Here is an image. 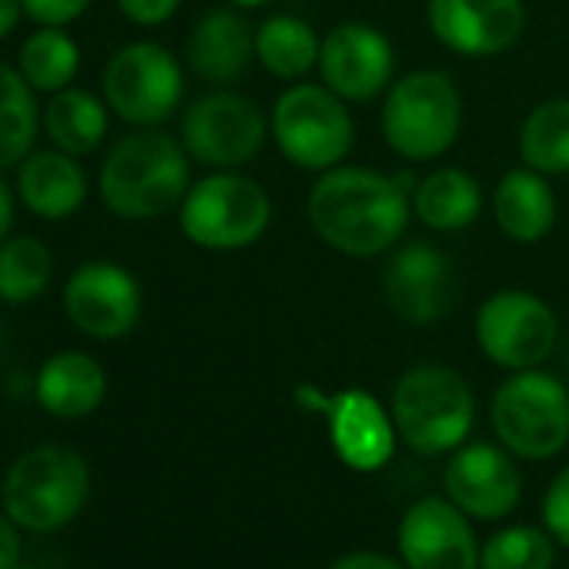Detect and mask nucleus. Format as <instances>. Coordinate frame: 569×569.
I'll use <instances>...</instances> for the list:
<instances>
[{"label":"nucleus","mask_w":569,"mask_h":569,"mask_svg":"<svg viewBox=\"0 0 569 569\" xmlns=\"http://www.w3.org/2000/svg\"><path fill=\"white\" fill-rule=\"evenodd\" d=\"M94 0H24V14L38 28H68L91 11Z\"/></svg>","instance_id":"7c9ffc66"},{"label":"nucleus","mask_w":569,"mask_h":569,"mask_svg":"<svg viewBox=\"0 0 569 569\" xmlns=\"http://www.w3.org/2000/svg\"><path fill=\"white\" fill-rule=\"evenodd\" d=\"M114 4H118V11L131 24H138V28H161V24H168L178 14L181 0H114Z\"/></svg>","instance_id":"473e14b6"},{"label":"nucleus","mask_w":569,"mask_h":569,"mask_svg":"<svg viewBox=\"0 0 569 569\" xmlns=\"http://www.w3.org/2000/svg\"><path fill=\"white\" fill-rule=\"evenodd\" d=\"M21 18H24V0H0V41L14 34Z\"/></svg>","instance_id":"c9c22d12"},{"label":"nucleus","mask_w":569,"mask_h":569,"mask_svg":"<svg viewBox=\"0 0 569 569\" xmlns=\"http://www.w3.org/2000/svg\"><path fill=\"white\" fill-rule=\"evenodd\" d=\"M492 429L522 459H549L569 442V392L542 369L512 372L492 396Z\"/></svg>","instance_id":"6e6552de"},{"label":"nucleus","mask_w":569,"mask_h":569,"mask_svg":"<svg viewBox=\"0 0 569 569\" xmlns=\"http://www.w3.org/2000/svg\"><path fill=\"white\" fill-rule=\"evenodd\" d=\"M18 71L38 94H58L71 88L81 71V48L64 28H38L21 44Z\"/></svg>","instance_id":"cd10ccee"},{"label":"nucleus","mask_w":569,"mask_h":569,"mask_svg":"<svg viewBox=\"0 0 569 569\" xmlns=\"http://www.w3.org/2000/svg\"><path fill=\"white\" fill-rule=\"evenodd\" d=\"M271 141L284 161L302 171L322 174L346 164L356 148L349 101L326 84L284 88L271 108Z\"/></svg>","instance_id":"0eeeda50"},{"label":"nucleus","mask_w":569,"mask_h":569,"mask_svg":"<svg viewBox=\"0 0 569 569\" xmlns=\"http://www.w3.org/2000/svg\"><path fill=\"white\" fill-rule=\"evenodd\" d=\"M476 419V396L462 372L449 366H416L392 392V422L399 439L422 456L452 452L466 442Z\"/></svg>","instance_id":"39448f33"},{"label":"nucleus","mask_w":569,"mask_h":569,"mask_svg":"<svg viewBox=\"0 0 569 569\" xmlns=\"http://www.w3.org/2000/svg\"><path fill=\"white\" fill-rule=\"evenodd\" d=\"M329 436L339 459L359 472L382 469L396 452V422L366 389H346L326 399Z\"/></svg>","instance_id":"a211bd4d"},{"label":"nucleus","mask_w":569,"mask_h":569,"mask_svg":"<svg viewBox=\"0 0 569 569\" xmlns=\"http://www.w3.org/2000/svg\"><path fill=\"white\" fill-rule=\"evenodd\" d=\"M552 539L532 526L502 529L479 549V569H552Z\"/></svg>","instance_id":"c756f323"},{"label":"nucleus","mask_w":569,"mask_h":569,"mask_svg":"<svg viewBox=\"0 0 569 569\" xmlns=\"http://www.w3.org/2000/svg\"><path fill=\"white\" fill-rule=\"evenodd\" d=\"M111 128V108L104 98H98L88 88H64L58 94H51L48 108H44V134L51 138L54 148L74 154V158H88L94 154Z\"/></svg>","instance_id":"b1692460"},{"label":"nucleus","mask_w":569,"mask_h":569,"mask_svg":"<svg viewBox=\"0 0 569 569\" xmlns=\"http://www.w3.org/2000/svg\"><path fill=\"white\" fill-rule=\"evenodd\" d=\"M34 396L54 419H84L98 412L108 396L104 366L78 349L54 352L34 379Z\"/></svg>","instance_id":"4be33fe9"},{"label":"nucleus","mask_w":569,"mask_h":569,"mask_svg":"<svg viewBox=\"0 0 569 569\" xmlns=\"http://www.w3.org/2000/svg\"><path fill=\"white\" fill-rule=\"evenodd\" d=\"M412 188L402 174H382L359 164L329 168L309 191V224L339 254L379 258L399 248L409 228Z\"/></svg>","instance_id":"f257e3e1"},{"label":"nucleus","mask_w":569,"mask_h":569,"mask_svg":"<svg viewBox=\"0 0 569 569\" xmlns=\"http://www.w3.org/2000/svg\"><path fill=\"white\" fill-rule=\"evenodd\" d=\"M224 4H231V8H241V11H254V8H264L268 0H224Z\"/></svg>","instance_id":"4c0bfd02"},{"label":"nucleus","mask_w":569,"mask_h":569,"mask_svg":"<svg viewBox=\"0 0 569 569\" xmlns=\"http://www.w3.org/2000/svg\"><path fill=\"white\" fill-rule=\"evenodd\" d=\"M91 496V469L81 452L64 446H34L18 456L0 486L4 512L31 532L64 529Z\"/></svg>","instance_id":"20e7f679"},{"label":"nucleus","mask_w":569,"mask_h":569,"mask_svg":"<svg viewBox=\"0 0 569 569\" xmlns=\"http://www.w3.org/2000/svg\"><path fill=\"white\" fill-rule=\"evenodd\" d=\"M11 224H14V191L0 178V241L11 238Z\"/></svg>","instance_id":"e433bc0d"},{"label":"nucleus","mask_w":569,"mask_h":569,"mask_svg":"<svg viewBox=\"0 0 569 569\" xmlns=\"http://www.w3.org/2000/svg\"><path fill=\"white\" fill-rule=\"evenodd\" d=\"M409 569H479V542L452 499H419L399 522Z\"/></svg>","instance_id":"dca6fc26"},{"label":"nucleus","mask_w":569,"mask_h":569,"mask_svg":"<svg viewBox=\"0 0 569 569\" xmlns=\"http://www.w3.org/2000/svg\"><path fill=\"white\" fill-rule=\"evenodd\" d=\"M101 98L124 124L158 128L184 98V71L164 44L131 41L108 58Z\"/></svg>","instance_id":"1a4fd4ad"},{"label":"nucleus","mask_w":569,"mask_h":569,"mask_svg":"<svg viewBox=\"0 0 569 569\" xmlns=\"http://www.w3.org/2000/svg\"><path fill=\"white\" fill-rule=\"evenodd\" d=\"M519 158L546 178L569 174V98L539 101L526 114L519 128Z\"/></svg>","instance_id":"bb28decb"},{"label":"nucleus","mask_w":569,"mask_h":569,"mask_svg":"<svg viewBox=\"0 0 569 569\" xmlns=\"http://www.w3.org/2000/svg\"><path fill=\"white\" fill-rule=\"evenodd\" d=\"M559 218V201L546 174L532 168H509L492 188V221L516 244L542 241Z\"/></svg>","instance_id":"412c9836"},{"label":"nucleus","mask_w":569,"mask_h":569,"mask_svg":"<svg viewBox=\"0 0 569 569\" xmlns=\"http://www.w3.org/2000/svg\"><path fill=\"white\" fill-rule=\"evenodd\" d=\"M446 492L466 516L502 519L519 502L522 479L516 462L509 459V449L469 442L456 449L446 466Z\"/></svg>","instance_id":"f3484780"},{"label":"nucleus","mask_w":569,"mask_h":569,"mask_svg":"<svg viewBox=\"0 0 569 569\" xmlns=\"http://www.w3.org/2000/svg\"><path fill=\"white\" fill-rule=\"evenodd\" d=\"M41 128L44 111L38 91L18 68L0 64V171L18 168L34 151Z\"/></svg>","instance_id":"a878e982"},{"label":"nucleus","mask_w":569,"mask_h":569,"mask_svg":"<svg viewBox=\"0 0 569 569\" xmlns=\"http://www.w3.org/2000/svg\"><path fill=\"white\" fill-rule=\"evenodd\" d=\"M101 201L124 221H154L181 208L191 188V154L158 128H134L101 164Z\"/></svg>","instance_id":"f03ea898"},{"label":"nucleus","mask_w":569,"mask_h":569,"mask_svg":"<svg viewBox=\"0 0 569 569\" xmlns=\"http://www.w3.org/2000/svg\"><path fill=\"white\" fill-rule=\"evenodd\" d=\"M188 64L191 71L214 84H238L254 61V28L234 8H214L191 28L188 38Z\"/></svg>","instance_id":"6ab92c4d"},{"label":"nucleus","mask_w":569,"mask_h":569,"mask_svg":"<svg viewBox=\"0 0 569 569\" xmlns=\"http://www.w3.org/2000/svg\"><path fill=\"white\" fill-rule=\"evenodd\" d=\"M141 306V281L118 261H84L61 289V309L71 326L98 342H114L134 332Z\"/></svg>","instance_id":"f8f14e48"},{"label":"nucleus","mask_w":569,"mask_h":569,"mask_svg":"<svg viewBox=\"0 0 569 569\" xmlns=\"http://www.w3.org/2000/svg\"><path fill=\"white\" fill-rule=\"evenodd\" d=\"M271 118L258 101L231 88H214L194 98L181 114V144L191 161L211 171H234L248 164L268 141Z\"/></svg>","instance_id":"9d476101"},{"label":"nucleus","mask_w":569,"mask_h":569,"mask_svg":"<svg viewBox=\"0 0 569 569\" xmlns=\"http://www.w3.org/2000/svg\"><path fill=\"white\" fill-rule=\"evenodd\" d=\"M332 569H409V566H399L396 559L379 556V552H349Z\"/></svg>","instance_id":"f704fd0d"},{"label":"nucleus","mask_w":569,"mask_h":569,"mask_svg":"<svg viewBox=\"0 0 569 569\" xmlns=\"http://www.w3.org/2000/svg\"><path fill=\"white\" fill-rule=\"evenodd\" d=\"M379 124L402 161H436L462 134V94L439 68L409 71L382 94Z\"/></svg>","instance_id":"7ed1b4c3"},{"label":"nucleus","mask_w":569,"mask_h":569,"mask_svg":"<svg viewBox=\"0 0 569 569\" xmlns=\"http://www.w3.org/2000/svg\"><path fill=\"white\" fill-rule=\"evenodd\" d=\"M472 336L489 362L522 372L539 369L552 356L559 342V319L542 296L529 289H499L476 309Z\"/></svg>","instance_id":"9b49d317"},{"label":"nucleus","mask_w":569,"mask_h":569,"mask_svg":"<svg viewBox=\"0 0 569 569\" xmlns=\"http://www.w3.org/2000/svg\"><path fill=\"white\" fill-rule=\"evenodd\" d=\"M432 38L459 58H499L526 31L522 0H429Z\"/></svg>","instance_id":"2eb2a0df"},{"label":"nucleus","mask_w":569,"mask_h":569,"mask_svg":"<svg viewBox=\"0 0 569 569\" xmlns=\"http://www.w3.org/2000/svg\"><path fill=\"white\" fill-rule=\"evenodd\" d=\"M178 224L201 251H241L261 241L271 228V198L238 168L211 171L191 181L178 208Z\"/></svg>","instance_id":"423d86ee"},{"label":"nucleus","mask_w":569,"mask_h":569,"mask_svg":"<svg viewBox=\"0 0 569 569\" xmlns=\"http://www.w3.org/2000/svg\"><path fill=\"white\" fill-rule=\"evenodd\" d=\"M319 74L342 101L369 104L396 81V48L376 24L342 21L322 38Z\"/></svg>","instance_id":"ddd939ff"},{"label":"nucleus","mask_w":569,"mask_h":569,"mask_svg":"<svg viewBox=\"0 0 569 569\" xmlns=\"http://www.w3.org/2000/svg\"><path fill=\"white\" fill-rule=\"evenodd\" d=\"M382 292L402 322L436 326L452 312L456 268L442 248L429 241H409L392 248V258L382 271Z\"/></svg>","instance_id":"4468645a"},{"label":"nucleus","mask_w":569,"mask_h":569,"mask_svg":"<svg viewBox=\"0 0 569 569\" xmlns=\"http://www.w3.org/2000/svg\"><path fill=\"white\" fill-rule=\"evenodd\" d=\"M18 198L31 214L44 221H64L84 204L88 174L74 154L51 144L44 151H31L18 164Z\"/></svg>","instance_id":"aec40b11"},{"label":"nucleus","mask_w":569,"mask_h":569,"mask_svg":"<svg viewBox=\"0 0 569 569\" xmlns=\"http://www.w3.org/2000/svg\"><path fill=\"white\" fill-rule=\"evenodd\" d=\"M542 522L549 526V532L569 546V466L552 479L546 502H542Z\"/></svg>","instance_id":"2f4dec72"},{"label":"nucleus","mask_w":569,"mask_h":569,"mask_svg":"<svg viewBox=\"0 0 569 569\" xmlns=\"http://www.w3.org/2000/svg\"><path fill=\"white\" fill-rule=\"evenodd\" d=\"M0 346H4V322H0Z\"/></svg>","instance_id":"ea45409f"},{"label":"nucleus","mask_w":569,"mask_h":569,"mask_svg":"<svg viewBox=\"0 0 569 569\" xmlns=\"http://www.w3.org/2000/svg\"><path fill=\"white\" fill-rule=\"evenodd\" d=\"M14 569H41V566H31V562H18Z\"/></svg>","instance_id":"58836bf2"},{"label":"nucleus","mask_w":569,"mask_h":569,"mask_svg":"<svg viewBox=\"0 0 569 569\" xmlns=\"http://www.w3.org/2000/svg\"><path fill=\"white\" fill-rule=\"evenodd\" d=\"M412 214L442 234L466 231L482 214V184L462 168H432L412 188Z\"/></svg>","instance_id":"5701e85b"},{"label":"nucleus","mask_w":569,"mask_h":569,"mask_svg":"<svg viewBox=\"0 0 569 569\" xmlns=\"http://www.w3.org/2000/svg\"><path fill=\"white\" fill-rule=\"evenodd\" d=\"M54 254L34 234H11L0 241V302L31 306L51 284Z\"/></svg>","instance_id":"c85d7f7f"},{"label":"nucleus","mask_w":569,"mask_h":569,"mask_svg":"<svg viewBox=\"0 0 569 569\" xmlns=\"http://www.w3.org/2000/svg\"><path fill=\"white\" fill-rule=\"evenodd\" d=\"M21 562V536L18 522L4 512L0 516V569H14Z\"/></svg>","instance_id":"72a5a7b5"},{"label":"nucleus","mask_w":569,"mask_h":569,"mask_svg":"<svg viewBox=\"0 0 569 569\" xmlns=\"http://www.w3.org/2000/svg\"><path fill=\"white\" fill-rule=\"evenodd\" d=\"M322 38L296 14H271L254 28V61L278 81H302L319 68Z\"/></svg>","instance_id":"393cba45"}]
</instances>
